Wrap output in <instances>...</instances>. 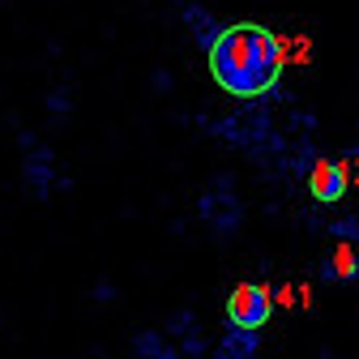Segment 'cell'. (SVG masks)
Instances as JSON below:
<instances>
[{"label": "cell", "mask_w": 359, "mask_h": 359, "mask_svg": "<svg viewBox=\"0 0 359 359\" xmlns=\"http://www.w3.org/2000/svg\"><path fill=\"white\" fill-rule=\"evenodd\" d=\"M283 43L274 30L257 22H240L218 30L210 43V73L214 81L236 99H257L269 95L283 77Z\"/></svg>", "instance_id": "cell-1"}, {"label": "cell", "mask_w": 359, "mask_h": 359, "mask_svg": "<svg viewBox=\"0 0 359 359\" xmlns=\"http://www.w3.org/2000/svg\"><path fill=\"white\" fill-rule=\"evenodd\" d=\"M269 308H274V299H269L265 287L257 283H240L231 291V304H227V317L240 325V330H261L269 321Z\"/></svg>", "instance_id": "cell-2"}, {"label": "cell", "mask_w": 359, "mask_h": 359, "mask_svg": "<svg viewBox=\"0 0 359 359\" xmlns=\"http://www.w3.org/2000/svg\"><path fill=\"white\" fill-rule=\"evenodd\" d=\"M308 193L317 197V201H338L346 193V167L321 158L317 167H312V175H308Z\"/></svg>", "instance_id": "cell-3"}, {"label": "cell", "mask_w": 359, "mask_h": 359, "mask_svg": "<svg viewBox=\"0 0 359 359\" xmlns=\"http://www.w3.org/2000/svg\"><path fill=\"white\" fill-rule=\"evenodd\" d=\"M334 274H338V278H351V274H355V261H351V248H342V252H338V265H334Z\"/></svg>", "instance_id": "cell-4"}]
</instances>
